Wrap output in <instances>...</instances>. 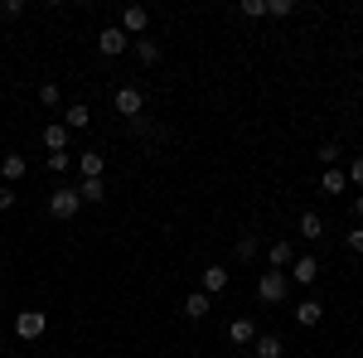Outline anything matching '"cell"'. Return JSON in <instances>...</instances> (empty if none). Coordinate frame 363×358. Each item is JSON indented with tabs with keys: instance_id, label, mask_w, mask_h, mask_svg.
I'll return each instance as SVG.
<instances>
[{
	"instance_id": "6da1fadb",
	"label": "cell",
	"mask_w": 363,
	"mask_h": 358,
	"mask_svg": "<svg viewBox=\"0 0 363 358\" xmlns=\"http://www.w3.org/2000/svg\"><path fill=\"white\" fill-rule=\"evenodd\" d=\"M286 296H291V276L286 272H272V267H267V272L257 276V301L262 305H281Z\"/></svg>"
},
{
	"instance_id": "7a4b0ae2",
	"label": "cell",
	"mask_w": 363,
	"mask_h": 358,
	"mask_svg": "<svg viewBox=\"0 0 363 358\" xmlns=\"http://www.w3.org/2000/svg\"><path fill=\"white\" fill-rule=\"evenodd\" d=\"M78 208H83V198H78V184H58L54 194H49V213L54 218H78Z\"/></svg>"
},
{
	"instance_id": "3957f363",
	"label": "cell",
	"mask_w": 363,
	"mask_h": 358,
	"mask_svg": "<svg viewBox=\"0 0 363 358\" xmlns=\"http://www.w3.org/2000/svg\"><path fill=\"white\" fill-rule=\"evenodd\" d=\"M44 330H49V315H44V310H20V315H15V334H20L25 344L44 339Z\"/></svg>"
},
{
	"instance_id": "277c9868",
	"label": "cell",
	"mask_w": 363,
	"mask_h": 358,
	"mask_svg": "<svg viewBox=\"0 0 363 358\" xmlns=\"http://www.w3.org/2000/svg\"><path fill=\"white\" fill-rule=\"evenodd\" d=\"M112 107L121 111L126 121H136L140 111H145V92H140V87H116V92H112Z\"/></svg>"
},
{
	"instance_id": "5b68a950",
	"label": "cell",
	"mask_w": 363,
	"mask_h": 358,
	"mask_svg": "<svg viewBox=\"0 0 363 358\" xmlns=\"http://www.w3.org/2000/svg\"><path fill=\"white\" fill-rule=\"evenodd\" d=\"M126 49H131V39L121 34V25H107L102 34H97V54L102 58H121Z\"/></svg>"
},
{
	"instance_id": "8992f818",
	"label": "cell",
	"mask_w": 363,
	"mask_h": 358,
	"mask_svg": "<svg viewBox=\"0 0 363 358\" xmlns=\"http://www.w3.org/2000/svg\"><path fill=\"white\" fill-rule=\"evenodd\" d=\"M286 276H291L296 286H315V281H320V257H315V252H306V257H296V262L286 267Z\"/></svg>"
},
{
	"instance_id": "52a82bcc",
	"label": "cell",
	"mask_w": 363,
	"mask_h": 358,
	"mask_svg": "<svg viewBox=\"0 0 363 358\" xmlns=\"http://www.w3.org/2000/svg\"><path fill=\"white\" fill-rule=\"evenodd\" d=\"M291 320H296L301 330H315V325L325 320V305L315 301V296H306V301H296V305H291Z\"/></svg>"
},
{
	"instance_id": "ba28073f",
	"label": "cell",
	"mask_w": 363,
	"mask_h": 358,
	"mask_svg": "<svg viewBox=\"0 0 363 358\" xmlns=\"http://www.w3.org/2000/svg\"><path fill=\"white\" fill-rule=\"evenodd\" d=\"M25 174H29V160H25V155H15V150H10V155H0V179H5L10 189H15Z\"/></svg>"
},
{
	"instance_id": "9c48e42d",
	"label": "cell",
	"mask_w": 363,
	"mask_h": 358,
	"mask_svg": "<svg viewBox=\"0 0 363 358\" xmlns=\"http://www.w3.org/2000/svg\"><path fill=\"white\" fill-rule=\"evenodd\" d=\"M145 25H150V10L145 5H126L121 10V34L131 39V34H145Z\"/></svg>"
},
{
	"instance_id": "30bf717a",
	"label": "cell",
	"mask_w": 363,
	"mask_h": 358,
	"mask_svg": "<svg viewBox=\"0 0 363 358\" xmlns=\"http://www.w3.org/2000/svg\"><path fill=\"white\" fill-rule=\"evenodd\" d=\"M199 281H203V286H199L203 296H218V291H228V281H233V272L213 262V267H203V276H199Z\"/></svg>"
},
{
	"instance_id": "8fae6325",
	"label": "cell",
	"mask_w": 363,
	"mask_h": 358,
	"mask_svg": "<svg viewBox=\"0 0 363 358\" xmlns=\"http://www.w3.org/2000/svg\"><path fill=\"white\" fill-rule=\"evenodd\" d=\"M78 174H83V179H102V174H107L102 150H78Z\"/></svg>"
},
{
	"instance_id": "7c38bea8",
	"label": "cell",
	"mask_w": 363,
	"mask_h": 358,
	"mask_svg": "<svg viewBox=\"0 0 363 358\" xmlns=\"http://www.w3.org/2000/svg\"><path fill=\"white\" fill-rule=\"evenodd\" d=\"M39 140H44L49 155H58V150H68V126H63V121H49V126L39 131Z\"/></svg>"
},
{
	"instance_id": "4fadbf2b",
	"label": "cell",
	"mask_w": 363,
	"mask_h": 358,
	"mask_svg": "<svg viewBox=\"0 0 363 358\" xmlns=\"http://www.w3.org/2000/svg\"><path fill=\"white\" fill-rule=\"evenodd\" d=\"M228 344H238V349H247V344H257V325H252L247 315L228 325Z\"/></svg>"
},
{
	"instance_id": "5bb4252c",
	"label": "cell",
	"mask_w": 363,
	"mask_h": 358,
	"mask_svg": "<svg viewBox=\"0 0 363 358\" xmlns=\"http://www.w3.org/2000/svg\"><path fill=\"white\" fill-rule=\"evenodd\" d=\"M63 126H68V131H87V126H92V107H87V102L63 107Z\"/></svg>"
},
{
	"instance_id": "9a60e30c",
	"label": "cell",
	"mask_w": 363,
	"mask_h": 358,
	"mask_svg": "<svg viewBox=\"0 0 363 358\" xmlns=\"http://www.w3.org/2000/svg\"><path fill=\"white\" fill-rule=\"evenodd\" d=\"M296 233H301V237H306V242H320V237H325V218H320V213H301V223H296Z\"/></svg>"
},
{
	"instance_id": "2e32d148",
	"label": "cell",
	"mask_w": 363,
	"mask_h": 358,
	"mask_svg": "<svg viewBox=\"0 0 363 358\" xmlns=\"http://www.w3.org/2000/svg\"><path fill=\"white\" fill-rule=\"evenodd\" d=\"M252 354H257V358H281V354H286V344H281V334H257Z\"/></svg>"
},
{
	"instance_id": "e0dca14e",
	"label": "cell",
	"mask_w": 363,
	"mask_h": 358,
	"mask_svg": "<svg viewBox=\"0 0 363 358\" xmlns=\"http://www.w3.org/2000/svg\"><path fill=\"white\" fill-rule=\"evenodd\" d=\"M291 262H296V247H291V242H272V252H267V267H272V272H286Z\"/></svg>"
},
{
	"instance_id": "ac0fdd59",
	"label": "cell",
	"mask_w": 363,
	"mask_h": 358,
	"mask_svg": "<svg viewBox=\"0 0 363 358\" xmlns=\"http://www.w3.org/2000/svg\"><path fill=\"white\" fill-rule=\"evenodd\" d=\"M208 310H213V296H203V291H189V296H184V315H189V320H203Z\"/></svg>"
},
{
	"instance_id": "d6986e66",
	"label": "cell",
	"mask_w": 363,
	"mask_h": 358,
	"mask_svg": "<svg viewBox=\"0 0 363 358\" xmlns=\"http://www.w3.org/2000/svg\"><path fill=\"white\" fill-rule=\"evenodd\" d=\"M131 126V136H140V140H160L165 131H160V121H150V116H136V121H126Z\"/></svg>"
},
{
	"instance_id": "ffe728a7",
	"label": "cell",
	"mask_w": 363,
	"mask_h": 358,
	"mask_svg": "<svg viewBox=\"0 0 363 358\" xmlns=\"http://www.w3.org/2000/svg\"><path fill=\"white\" fill-rule=\"evenodd\" d=\"M320 189H325V194H344V189H349V174H344V169H325V174H320Z\"/></svg>"
},
{
	"instance_id": "44dd1931",
	"label": "cell",
	"mask_w": 363,
	"mask_h": 358,
	"mask_svg": "<svg viewBox=\"0 0 363 358\" xmlns=\"http://www.w3.org/2000/svg\"><path fill=\"white\" fill-rule=\"evenodd\" d=\"M78 198H83V203H102V198H107V184H102V179H78Z\"/></svg>"
},
{
	"instance_id": "7402d4cb",
	"label": "cell",
	"mask_w": 363,
	"mask_h": 358,
	"mask_svg": "<svg viewBox=\"0 0 363 358\" xmlns=\"http://www.w3.org/2000/svg\"><path fill=\"white\" fill-rule=\"evenodd\" d=\"M131 49H136V58L150 68V63H160V44L155 39H131Z\"/></svg>"
},
{
	"instance_id": "603a6c76",
	"label": "cell",
	"mask_w": 363,
	"mask_h": 358,
	"mask_svg": "<svg viewBox=\"0 0 363 358\" xmlns=\"http://www.w3.org/2000/svg\"><path fill=\"white\" fill-rule=\"evenodd\" d=\"M315 160H320V165H325V169H335L339 160H344V145H339V140H325V145H320V155H315Z\"/></svg>"
},
{
	"instance_id": "cb8c5ba5",
	"label": "cell",
	"mask_w": 363,
	"mask_h": 358,
	"mask_svg": "<svg viewBox=\"0 0 363 358\" xmlns=\"http://www.w3.org/2000/svg\"><path fill=\"white\" fill-rule=\"evenodd\" d=\"M63 97H58V83H39V107H58Z\"/></svg>"
},
{
	"instance_id": "d4e9b609",
	"label": "cell",
	"mask_w": 363,
	"mask_h": 358,
	"mask_svg": "<svg viewBox=\"0 0 363 358\" xmlns=\"http://www.w3.org/2000/svg\"><path fill=\"white\" fill-rule=\"evenodd\" d=\"M257 247H262V242H257L252 233H242V242H238V262H252V257H257Z\"/></svg>"
},
{
	"instance_id": "484cf974",
	"label": "cell",
	"mask_w": 363,
	"mask_h": 358,
	"mask_svg": "<svg viewBox=\"0 0 363 358\" xmlns=\"http://www.w3.org/2000/svg\"><path fill=\"white\" fill-rule=\"evenodd\" d=\"M267 15L272 20H286V15H296V5L291 0H267Z\"/></svg>"
},
{
	"instance_id": "4316f807",
	"label": "cell",
	"mask_w": 363,
	"mask_h": 358,
	"mask_svg": "<svg viewBox=\"0 0 363 358\" xmlns=\"http://www.w3.org/2000/svg\"><path fill=\"white\" fill-rule=\"evenodd\" d=\"M49 169H54V174H63V169H73V155H68V150H58V155H49Z\"/></svg>"
},
{
	"instance_id": "83f0119b",
	"label": "cell",
	"mask_w": 363,
	"mask_h": 358,
	"mask_svg": "<svg viewBox=\"0 0 363 358\" xmlns=\"http://www.w3.org/2000/svg\"><path fill=\"white\" fill-rule=\"evenodd\" d=\"M344 174H349V184H359V189H363V155H354V160H349V169H344Z\"/></svg>"
},
{
	"instance_id": "f1b7e54d",
	"label": "cell",
	"mask_w": 363,
	"mask_h": 358,
	"mask_svg": "<svg viewBox=\"0 0 363 358\" xmlns=\"http://www.w3.org/2000/svg\"><path fill=\"white\" fill-rule=\"evenodd\" d=\"M0 15H5V20H20V15H25V0H5Z\"/></svg>"
},
{
	"instance_id": "f546056e",
	"label": "cell",
	"mask_w": 363,
	"mask_h": 358,
	"mask_svg": "<svg viewBox=\"0 0 363 358\" xmlns=\"http://www.w3.org/2000/svg\"><path fill=\"white\" fill-rule=\"evenodd\" d=\"M242 15H252V20H262V15H267V0H242Z\"/></svg>"
},
{
	"instance_id": "4dcf8cb0",
	"label": "cell",
	"mask_w": 363,
	"mask_h": 358,
	"mask_svg": "<svg viewBox=\"0 0 363 358\" xmlns=\"http://www.w3.org/2000/svg\"><path fill=\"white\" fill-rule=\"evenodd\" d=\"M5 208H15V189H10V184H0V213H5Z\"/></svg>"
},
{
	"instance_id": "1f68e13d",
	"label": "cell",
	"mask_w": 363,
	"mask_h": 358,
	"mask_svg": "<svg viewBox=\"0 0 363 358\" xmlns=\"http://www.w3.org/2000/svg\"><path fill=\"white\" fill-rule=\"evenodd\" d=\"M349 252H359V257H363V228H354V233H349Z\"/></svg>"
},
{
	"instance_id": "d6a6232c",
	"label": "cell",
	"mask_w": 363,
	"mask_h": 358,
	"mask_svg": "<svg viewBox=\"0 0 363 358\" xmlns=\"http://www.w3.org/2000/svg\"><path fill=\"white\" fill-rule=\"evenodd\" d=\"M354 218L363 223V194H359V198H354Z\"/></svg>"
},
{
	"instance_id": "836d02e7",
	"label": "cell",
	"mask_w": 363,
	"mask_h": 358,
	"mask_svg": "<svg viewBox=\"0 0 363 358\" xmlns=\"http://www.w3.org/2000/svg\"><path fill=\"white\" fill-rule=\"evenodd\" d=\"M15 358H29V354H15Z\"/></svg>"
}]
</instances>
